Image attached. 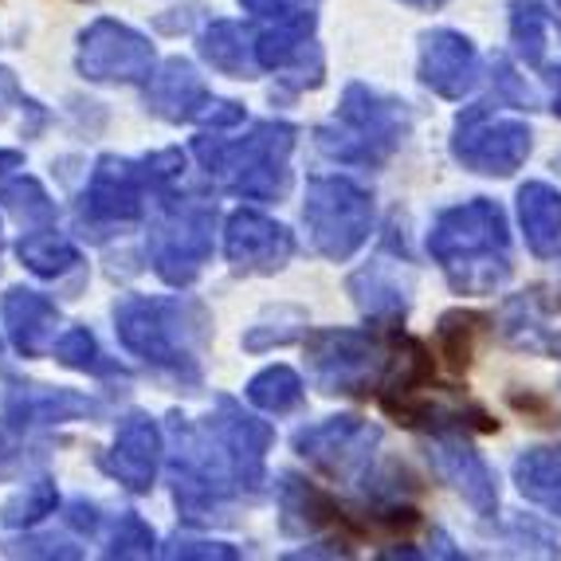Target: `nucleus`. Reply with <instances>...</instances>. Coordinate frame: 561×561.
<instances>
[{"label": "nucleus", "mask_w": 561, "mask_h": 561, "mask_svg": "<svg viewBox=\"0 0 561 561\" xmlns=\"http://www.w3.org/2000/svg\"><path fill=\"white\" fill-rule=\"evenodd\" d=\"M428 252L444 263V272L459 290H476V295L499 287L511 272L506 220L491 201H471L444 213L428 236Z\"/></svg>", "instance_id": "obj_1"}, {"label": "nucleus", "mask_w": 561, "mask_h": 561, "mask_svg": "<svg viewBox=\"0 0 561 561\" xmlns=\"http://www.w3.org/2000/svg\"><path fill=\"white\" fill-rule=\"evenodd\" d=\"M295 130L290 126H255L243 141H197L208 173H220L228 188L255 201H272L287 193V150Z\"/></svg>", "instance_id": "obj_2"}, {"label": "nucleus", "mask_w": 561, "mask_h": 561, "mask_svg": "<svg viewBox=\"0 0 561 561\" xmlns=\"http://www.w3.org/2000/svg\"><path fill=\"white\" fill-rule=\"evenodd\" d=\"M404 130H409V114L401 111V103L377 99L365 87H350L346 103H342V130H337V138L322 130L319 141L330 158L377 161L404 138Z\"/></svg>", "instance_id": "obj_3"}, {"label": "nucleus", "mask_w": 561, "mask_h": 561, "mask_svg": "<svg viewBox=\"0 0 561 561\" xmlns=\"http://www.w3.org/2000/svg\"><path fill=\"white\" fill-rule=\"evenodd\" d=\"M188 314L193 310L181 307V302L165 299H126L118 307V334L122 342L141 354L146 362L165 365V369H178L188 365L193 369V327H188Z\"/></svg>", "instance_id": "obj_4"}, {"label": "nucleus", "mask_w": 561, "mask_h": 561, "mask_svg": "<svg viewBox=\"0 0 561 561\" xmlns=\"http://www.w3.org/2000/svg\"><path fill=\"white\" fill-rule=\"evenodd\" d=\"M307 228L319 243V252H327L330 260H346L369 236V220H374V208L362 188L350 185V181H314L307 193Z\"/></svg>", "instance_id": "obj_5"}, {"label": "nucleus", "mask_w": 561, "mask_h": 561, "mask_svg": "<svg viewBox=\"0 0 561 561\" xmlns=\"http://www.w3.org/2000/svg\"><path fill=\"white\" fill-rule=\"evenodd\" d=\"M456 158L476 173H515L530 153V130L518 118H499L486 106H471L456 126Z\"/></svg>", "instance_id": "obj_6"}, {"label": "nucleus", "mask_w": 561, "mask_h": 561, "mask_svg": "<svg viewBox=\"0 0 561 561\" xmlns=\"http://www.w3.org/2000/svg\"><path fill=\"white\" fill-rule=\"evenodd\" d=\"M213 248V208L205 205H178L153 228L150 252L161 279L188 283L201 272Z\"/></svg>", "instance_id": "obj_7"}, {"label": "nucleus", "mask_w": 561, "mask_h": 561, "mask_svg": "<svg viewBox=\"0 0 561 561\" xmlns=\"http://www.w3.org/2000/svg\"><path fill=\"white\" fill-rule=\"evenodd\" d=\"M79 67H83L91 79H141V76H150L153 47L146 44L138 32L122 28L114 20H99L83 36Z\"/></svg>", "instance_id": "obj_8"}, {"label": "nucleus", "mask_w": 561, "mask_h": 561, "mask_svg": "<svg viewBox=\"0 0 561 561\" xmlns=\"http://www.w3.org/2000/svg\"><path fill=\"white\" fill-rule=\"evenodd\" d=\"M314 377L327 393H357L369 377H374V346L369 337L350 334V330H337V334H319L314 346Z\"/></svg>", "instance_id": "obj_9"}, {"label": "nucleus", "mask_w": 561, "mask_h": 561, "mask_svg": "<svg viewBox=\"0 0 561 561\" xmlns=\"http://www.w3.org/2000/svg\"><path fill=\"white\" fill-rule=\"evenodd\" d=\"M421 79L444 99H463L479 79V56L468 36L432 32L421 47Z\"/></svg>", "instance_id": "obj_10"}, {"label": "nucleus", "mask_w": 561, "mask_h": 561, "mask_svg": "<svg viewBox=\"0 0 561 561\" xmlns=\"http://www.w3.org/2000/svg\"><path fill=\"white\" fill-rule=\"evenodd\" d=\"M290 236L283 225L260 213H236L228 225V260L240 272H275L290 255Z\"/></svg>", "instance_id": "obj_11"}, {"label": "nucleus", "mask_w": 561, "mask_h": 561, "mask_svg": "<svg viewBox=\"0 0 561 561\" xmlns=\"http://www.w3.org/2000/svg\"><path fill=\"white\" fill-rule=\"evenodd\" d=\"M150 185V169L134 165V161L106 158L99 161L91 178V193H87V208L106 220H130L141 213V193Z\"/></svg>", "instance_id": "obj_12"}, {"label": "nucleus", "mask_w": 561, "mask_h": 561, "mask_svg": "<svg viewBox=\"0 0 561 561\" xmlns=\"http://www.w3.org/2000/svg\"><path fill=\"white\" fill-rule=\"evenodd\" d=\"M374 444L377 432L369 424L354 421V416H337V421H327L299 436L302 456H310L330 471H350V463H365Z\"/></svg>", "instance_id": "obj_13"}, {"label": "nucleus", "mask_w": 561, "mask_h": 561, "mask_svg": "<svg viewBox=\"0 0 561 561\" xmlns=\"http://www.w3.org/2000/svg\"><path fill=\"white\" fill-rule=\"evenodd\" d=\"M158 459H161V436L150 421H134L122 424L118 440L111 451V471L130 486V491H150L153 476H158Z\"/></svg>", "instance_id": "obj_14"}, {"label": "nucleus", "mask_w": 561, "mask_h": 561, "mask_svg": "<svg viewBox=\"0 0 561 561\" xmlns=\"http://www.w3.org/2000/svg\"><path fill=\"white\" fill-rule=\"evenodd\" d=\"M436 468H440V476L448 479L476 511H483V515L486 511H495V503H499L495 476L486 471V463L468 448V444H459V440L436 444Z\"/></svg>", "instance_id": "obj_15"}, {"label": "nucleus", "mask_w": 561, "mask_h": 561, "mask_svg": "<svg viewBox=\"0 0 561 561\" xmlns=\"http://www.w3.org/2000/svg\"><path fill=\"white\" fill-rule=\"evenodd\" d=\"M4 322H9L12 342H16L24 354H44L47 346H56L59 314L44 295H36V290H9V299H4Z\"/></svg>", "instance_id": "obj_16"}, {"label": "nucleus", "mask_w": 561, "mask_h": 561, "mask_svg": "<svg viewBox=\"0 0 561 561\" xmlns=\"http://www.w3.org/2000/svg\"><path fill=\"white\" fill-rule=\"evenodd\" d=\"M150 106L161 114V118H173V122L193 118V114H201L208 106L205 83H201V76L193 71V67L173 59V64H165L158 76H153Z\"/></svg>", "instance_id": "obj_17"}, {"label": "nucleus", "mask_w": 561, "mask_h": 561, "mask_svg": "<svg viewBox=\"0 0 561 561\" xmlns=\"http://www.w3.org/2000/svg\"><path fill=\"white\" fill-rule=\"evenodd\" d=\"M506 337L526 350H550L561 354V314L538 295H526L506 307Z\"/></svg>", "instance_id": "obj_18"}, {"label": "nucleus", "mask_w": 561, "mask_h": 561, "mask_svg": "<svg viewBox=\"0 0 561 561\" xmlns=\"http://www.w3.org/2000/svg\"><path fill=\"white\" fill-rule=\"evenodd\" d=\"M518 216H523L526 243H530L538 255H550L561 243V193L542 181L523 185L518 193Z\"/></svg>", "instance_id": "obj_19"}, {"label": "nucleus", "mask_w": 561, "mask_h": 561, "mask_svg": "<svg viewBox=\"0 0 561 561\" xmlns=\"http://www.w3.org/2000/svg\"><path fill=\"white\" fill-rule=\"evenodd\" d=\"M515 476H518V486H523V495L530 499V503L561 515V451H550V448L526 451V456L515 463Z\"/></svg>", "instance_id": "obj_20"}, {"label": "nucleus", "mask_w": 561, "mask_h": 561, "mask_svg": "<svg viewBox=\"0 0 561 561\" xmlns=\"http://www.w3.org/2000/svg\"><path fill=\"white\" fill-rule=\"evenodd\" d=\"M248 397H252V404H260V409H267V412H290V409H299V401H302V381L295 369L275 365V369H263V374L248 385Z\"/></svg>", "instance_id": "obj_21"}, {"label": "nucleus", "mask_w": 561, "mask_h": 561, "mask_svg": "<svg viewBox=\"0 0 561 561\" xmlns=\"http://www.w3.org/2000/svg\"><path fill=\"white\" fill-rule=\"evenodd\" d=\"M201 51L213 67L228 71V76H248L252 71V56H248V39L236 24H213L201 39Z\"/></svg>", "instance_id": "obj_22"}, {"label": "nucleus", "mask_w": 561, "mask_h": 561, "mask_svg": "<svg viewBox=\"0 0 561 561\" xmlns=\"http://www.w3.org/2000/svg\"><path fill=\"white\" fill-rule=\"evenodd\" d=\"M20 260L28 263L36 275H59L64 267L76 263V248L51 228H39V232H28L20 240Z\"/></svg>", "instance_id": "obj_23"}, {"label": "nucleus", "mask_w": 561, "mask_h": 561, "mask_svg": "<svg viewBox=\"0 0 561 561\" xmlns=\"http://www.w3.org/2000/svg\"><path fill=\"white\" fill-rule=\"evenodd\" d=\"M511 28H515V44L523 51L526 64H542L546 56V12L538 4H515V20H511Z\"/></svg>", "instance_id": "obj_24"}, {"label": "nucleus", "mask_w": 561, "mask_h": 561, "mask_svg": "<svg viewBox=\"0 0 561 561\" xmlns=\"http://www.w3.org/2000/svg\"><path fill=\"white\" fill-rule=\"evenodd\" d=\"M51 506H56V486L47 483V479H39V483H32L24 495H16L9 506H4V523H9V526L36 523V518L47 515Z\"/></svg>", "instance_id": "obj_25"}, {"label": "nucleus", "mask_w": 561, "mask_h": 561, "mask_svg": "<svg viewBox=\"0 0 561 561\" xmlns=\"http://www.w3.org/2000/svg\"><path fill=\"white\" fill-rule=\"evenodd\" d=\"M56 357L64 365H71V369H106L99 362V346H94V337L87 330H67L56 342Z\"/></svg>", "instance_id": "obj_26"}, {"label": "nucleus", "mask_w": 561, "mask_h": 561, "mask_svg": "<svg viewBox=\"0 0 561 561\" xmlns=\"http://www.w3.org/2000/svg\"><path fill=\"white\" fill-rule=\"evenodd\" d=\"M471 314H448L440 322V342H444V354L451 357V365H468L471 357Z\"/></svg>", "instance_id": "obj_27"}, {"label": "nucleus", "mask_w": 561, "mask_h": 561, "mask_svg": "<svg viewBox=\"0 0 561 561\" xmlns=\"http://www.w3.org/2000/svg\"><path fill=\"white\" fill-rule=\"evenodd\" d=\"M150 546H153V534L146 530V523L141 518H134V515H126V518H118V526H114V546H111V553H150Z\"/></svg>", "instance_id": "obj_28"}, {"label": "nucleus", "mask_w": 561, "mask_h": 561, "mask_svg": "<svg viewBox=\"0 0 561 561\" xmlns=\"http://www.w3.org/2000/svg\"><path fill=\"white\" fill-rule=\"evenodd\" d=\"M201 118L213 126V130H225V126H236L243 118V111L236 103H208V111H201Z\"/></svg>", "instance_id": "obj_29"}, {"label": "nucleus", "mask_w": 561, "mask_h": 561, "mask_svg": "<svg viewBox=\"0 0 561 561\" xmlns=\"http://www.w3.org/2000/svg\"><path fill=\"white\" fill-rule=\"evenodd\" d=\"M12 165H20L16 153H0V173H4V169H12Z\"/></svg>", "instance_id": "obj_30"}, {"label": "nucleus", "mask_w": 561, "mask_h": 561, "mask_svg": "<svg viewBox=\"0 0 561 561\" xmlns=\"http://www.w3.org/2000/svg\"><path fill=\"white\" fill-rule=\"evenodd\" d=\"M553 111H558V118H561V76H558V99H553Z\"/></svg>", "instance_id": "obj_31"}, {"label": "nucleus", "mask_w": 561, "mask_h": 561, "mask_svg": "<svg viewBox=\"0 0 561 561\" xmlns=\"http://www.w3.org/2000/svg\"><path fill=\"white\" fill-rule=\"evenodd\" d=\"M409 4H424V9H432V4H440V0H409Z\"/></svg>", "instance_id": "obj_32"}]
</instances>
